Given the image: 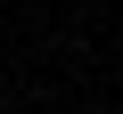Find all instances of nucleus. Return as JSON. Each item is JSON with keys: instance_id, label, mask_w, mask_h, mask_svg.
I'll list each match as a JSON object with an SVG mask.
<instances>
[]
</instances>
